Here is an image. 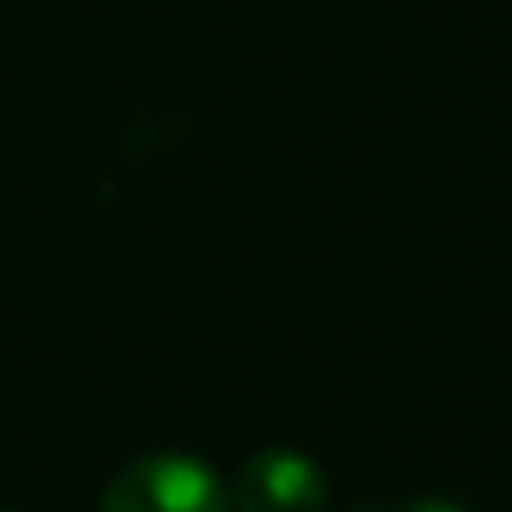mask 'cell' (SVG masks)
<instances>
[{
  "mask_svg": "<svg viewBox=\"0 0 512 512\" xmlns=\"http://www.w3.org/2000/svg\"><path fill=\"white\" fill-rule=\"evenodd\" d=\"M322 507H327L322 467L287 447L256 452L231 487V512H322Z\"/></svg>",
  "mask_w": 512,
  "mask_h": 512,
  "instance_id": "cell-2",
  "label": "cell"
},
{
  "mask_svg": "<svg viewBox=\"0 0 512 512\" xmlns=\"http://www.w3.org/2000/svg\"><path fill=\"white\" fill-rule=\"evenodd\" d=\"M357 512H467V507L452 497H407L397 507H357Z\"/></svg>",
  "mask_w": 512,
  "mask_h": 512,
  "instance_id": "cell-3",
  "label": "cell"
},
{
  "mask_svg": "<svg viewBox=\"0 0 512 512\" xmlns=\"http://www.w3.org/2000/svg\"><path fill=\"white\" fill-rule=\"evenodd\" d=\"M101 512H231V492L206 462L151 452L111 477Z\"/></svg>",
  "mask_w": 512,
  "mask_h": 512,
  "instance_id": "cell-1",
  "label": "cell"
}]
</instances>
